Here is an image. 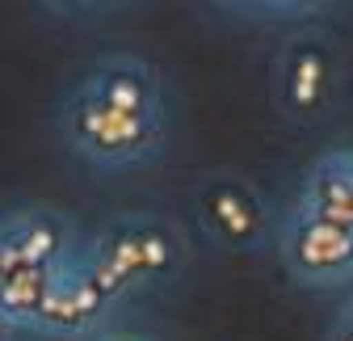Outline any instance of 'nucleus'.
<instances>
[{"mask_svg": "<svg viewBox=\"0 0 353 341\" xmlns=\"http://www.w3.org/2000/svg\"><path fill=\"white\" fill-rule=\"evenodd\" d=\"M59 131L84 160L105 164V168L152 160L164 148V118L110 110L80 80L72 84V93L59 106Z\"/></svg>", "mask_w": 353, "mask_h": 341, "instance_id": "f257e3e1", "label": "nucleus"}, {"mask_svg": "<svg viewBox=\"0 0 353 341\" xmlns=\"http://www.w3.org/2000/svg\"><path fill=\"white\" fill-rule=\"evenodd\" d=\"M341 76H345L341 47L320 26H303L286 34L274 51V97L278 110L299 126L320 122L336 106Z\"/></svg>", "mask_w": 353, "mask_h": 341, "instance_id": "f03ea898", "label": "nucleus"}, {"mask_svg": "<svg viewBox=\"0 0 353 341\" xmlns=\"http://www.w3.org/2000/svg\"><path fill=\"white\" fill-rule=\"evenodd\" d=\"M84 266L101 282V291L114 300L130 282L160 278L176 266V236L160 220H122L97 240L93 257Z\"/></svg>", "mask_w": 353, "mask_h": 341, "instance_id": "7ed1b4c3", "label": "nucleus"}, {"mask_svg": "<svg viewBox=\"0 0 353 341\" xmlns=\"http://www.w3.org/2000/svg\"><path fill=\"white\" fill-rule=\"evenodd\" d=\"M198 220L214 244L232 253H252L270 240V202L244 177L219 173L198 190Z\"/></svg>", "mask_w": 353, "mask_h": 341, "instance_id": "20e7f679", "label": "nucleus"}, {"mask_svg": "<svg viewBox=\"0 0 353 341\" xmlns=\"http://www.w3.org/2000/svg\"><path fill=\"white\" fill-rule=\"evenodd\" d=\"M80 84L97 101H105L110 110H122V114H148V118H164V89H160V76L148 59L139 55H126V51H114V55H101L84 68Z\"/></svg>", "mask_w": 353, "mask_h": 341, "instance_id": "39448f33", "label": "nucleus"}, {"mask_svg": "<svg viewBox=\"0 0 353 341\" xmlns=\"http://www.w3.org/2000/svg\"><path fill=\"white\" fill-rule=\"evenodd\" d=\"M286 262L299 278L312 282H328L353 270V228L328 224V220H312V215H294V232L286 240Z\"/></svg>", "mask_w": 353, "mask_h": 341, "instance_id": "423d86ee", "label": "nucleus"}, {"mask_svg": "<svg viewBox=\"0 0 353 341\" xmlns=\"http://www.w3.org/2000/svg\"><path fill=\"white\" fill-rule=\"evenodd\" d=\"M0 236H5L13 270H55L72 262V228L59 215H47V211L0 224Z\"/></svg>", "mask_w": 353, "mask_h": 341, "instance_id": "0eeeda50", "label": "nucleus"}, {"mask_svg": "<svg viewBox=\"0 0 353 341\" xmlns=\"http://www.w3.org/2000/svg\"><path fill=\"white\" fill-rule=\"evenodd\" d=\"M303 215L353 228V164L345 156H328L312 168L303 190Z\"/></svg>", "mask_w": 353, "mask_h": 341, "instance_id": "6e6552de", "label": "nucleus"}, {"mask_svg": "<svg viewBox=\"0 0 353 341\" xmlns=\"http://www.w3.org/2000/svg\"><path fill=\"white\" fill-rule=\"evenodd\" d=\"M332 5H336V0H256V5H252V17H261V21H299V26H307V21H320Z\"/></svg>", "mask_w": 353, "mask_h": 341, "instance_id": "1a4fd4ad", "label": "nucleus"}, {"mask_svg": "<svg viewBox=\"0 0 353 341\" xmlns=\"http://www.w3.org/2000/svg\"><path fill=\"white\" fill-rule=\"evenodd\" d=\"M34 5L59 21H97V17H110L118 9H130L135 0H34Z\"/></svg>", "mask_w": 353, "mask_h": 341, "instance_id": "9d476101", "label": "nucleus"}, {"mask_svg": "<svg viewBox=\"0 0 353 341\" xmlns=\"http://www.w3.org/2000/svg\"><path fill=\"white\" fill-rule=\"evenodd\" d=\"M214 9H223V13H244V17H252V5L256 0H210Z\"/></svg>", "mask_w": 353, "mask_h": 341, "instance_id": "9b49d317", "label": "nucleus"}, {"mask_svg": "<svg viewBox=\"0 0 353 341\" xmlns=\"http://www.w3.org/2000/svg\"><path fill=\"white\" fill-rule=\"evenodd\" d=\"M332 341H353V304H349V312L341 316V324H336V333H332Z\"/></svg>", "mask_w": 353, "mask_h": 341, "instance_id": "f8f14e48", "label": "nucleus"}, {"mask_svg": "<svg viewBox=\"0 0 353 341\" xmlns=\"http://www.w3.org/2000/svg\"><path fill=\"white\" fill-rule=\"evenodd\" d=\"M9 333H13V320H9V316H0V341H9Z\"/></svg>", "mask_w": 353, "mask_h": 341, "instance_id": "ddd939ff", "label": "nucleus"}]
</instances>
